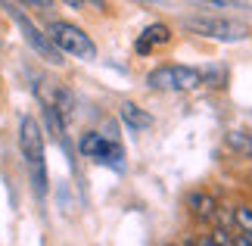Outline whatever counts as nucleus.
<instances>
[{"label": "nucleus", "mask_w": 252, "mask_h": 246, "mask_svg": "<svg viewBox=\"0 0 252 246\" xmlns=\"http://www.w3.org/2000/svg\"><path fill=\"white\" fill-rule=\"evenodd\" d=\"M19 150H22L34 193L44 200L47 196V156H44V131L34 115H22L19 119Z\"/></svg>", "instance_id": "f257e3e1"}, {"label": "nucleus", "mask_w": 252, "mask_h": 246, "mask_svg": "<svg viewBox=\"0 0 252 246\" xmlns=\"http://www.w3.org/2000/svg\"><path fill=\"white\" fill-rule=\"evenodd\" d=\"M47 37L60 53H69L75 60H94L96 56V44L91 41V35L72 22H63V19L50 22L47 25Z\"/></svg>", "instance_id": "f03ea898"}, {"label": "nucleus", "mask_w": 252, "mask_h": 246, "mask_svg": "<svg viewBox=\"0 0 252 246\" xmlns=\"http://www.w3.org/2000/svg\"><path fill=\"white\" fill-rule=\"evenodd\" d=\"M184 25L190 28L193 35H202V37H212V41H221V44H237L249 35V28L237 19H227V16H212V13H199V16H187Z\"/></svg>", "instance_id": "7ed1b4c3"}, {"label": "nucleus", "mask_w": 252, "mask_h": 246, "mask_svg": "<svg viewBox=\"0 0 252 246\" xmlns=\"http://www.w3.org/2000/svg\"><path fill=\"white\" fill-rule=\"evenodd\" d=\"M147 84L153 91H168V94H178V91H193V87L202 84V69H193V66H156L153 72L147 75Z\"/></svg>", "instance_id": "20e7f679"}, {"label": "nucleus", "mask_w": 252, "mask_h": 246, "mask_svg": "<svg viewBox=\"0 0 252 246\" xmlns=\"http://www.w3.org/2000/svg\"><path fill=\"white\" fill-rule=\"evenodd\" d=\"M3 9L9 13V19L22 28V37H25V44L32 47V50L41 56V60H47V63H53V66H63V53L56 50V47L50 44V37H47L41 28H37L32 19H28L25 13H22V6H16V3H3Z\"/></svg>", "instance_id": "39448f33"}, {"label": "nucleus", "mask_w": 252, "mask_h": 246, "mask_svg": "<svg viewBox=\"0 0 252 246\" xmlns=\"http://www.w3.org/2000/svg\"><path fill=\"white\" fill-rule=\"evenodd\" d=\"M78 150L84 159H96L103 165H109V169L122 172L125 169V150L119 141H112V137H103L96 131H84L81 141H78Z\"/></svg>", "instance_id": "423d86ee"}, {"label": "nucleus", "mask_w": 252, "mask_h": 246, "mask_svg": "<svg viewBox=\"0 0 252 246\" xmlns=\"http://www.w3.org/2000/svg\"><path fill=\"white\" fill-rule=\"evenodd\" d=\"M187 209H190V215H193L199 224H215L218 215H221L218 200H215L212 193H206V190H193V193L187 196Z\"/></svg>", "instance_id": "0eeeda50"}, {"label": "nucleus", "mask_w": 252, "mask_h": 246, "mask_svg": "<svg viewBox=\"0 0 252 246\" xmlns=\"http://www.w3.org/2000/svg\"><path fill=\"white\" fill-rule=\"evenodd\" d=\"M171 41V32H168V25H162V22H153L143 28V35L137 37V44H134V50L137 53H150L153 47H159V44H168Z\"/></svg>", "instance_id": "6e6552de"}, {"label": "nucleus", "mask_w": 252, "mask_h": 246, "mask_svg": "<svg viewBox=\"0 0 252 246\" xmlns=\"http://www.w3.org/2000/svg\"><path fill=\"white\" fill-rule=\"evenodd\" d=\"M119 115H122V122L131 128V131H147V128H153V115L147 109H140L137 103H131V100H125L119 106Z\"/></svg>", "instance_id": "1a4fd4ad"}, {"label": "nucleus", "mask_w": 252, "mask_h": 246, "mask_svg": "<svg viewBox=\"0 0 252 246\" xmlns=\"http://www.w3.org/2000/svg\"><path fill=\"white\" fill-rule=\"evenodd\" d=\"M224 143H227L237 156H252V134H249V131H237V128H234V131L224 134Z\"/></svg>", "instance_id": "9d476101"}, {"label": "nucleus", "mask_w": 252, "mask_h": 246, "mask_svg": "<svg viewBox=\"0 0 252 246\" xmlns=\"http://www.w3.org/2000/svg\"><path fill=\"white\" fill-rule=\"evenodd\" d=\"M234 221L240 234H249L252 237V206H234Z\"/></svg>", "instance_id": "9b49d317"}, {"label": "nucleus", "mask_w": 252, "mask_h": 246, "mask_svg": "<svg viewBox=\"0 0 252 246\" xmlns=\"http://www.w3.org/2000/svg\"><path fill=\"white\" fill-rule=\"evenodd\" d=\"M234 246H252V237H249V234L234 231Z\"/></svg>", "instance_id": "f8f14e48"}, {"label": "nucleus", "mask_w": 252, "mask_h": 246, "mask_svg": "<svg viewBox=\"0 0 252 246\" xmlns=\"http://www.w3.org/2000/svg\"><path fill=\"white\" fill-rule=\"evenodd\" d=\"M187 246H218V243H215V240H212V237H209V234H202V237H199V240H193V243H187Z\"/></svg>", "instance_id": "ddd939ff"}, {"label": "nucleus", "mask_w": 252, "mask_h": 246, "mask_svg": "<svg viewBox=\"0 0 252 246\" xmlns=\"http://www.w3.org/2000/svg\"><path fill=\"white\" fill-rule=\"evenodd\" d=\"M168 246H174V243H168Z\"/></svg>", "instance_id": "4468645a"}]
</instances>
